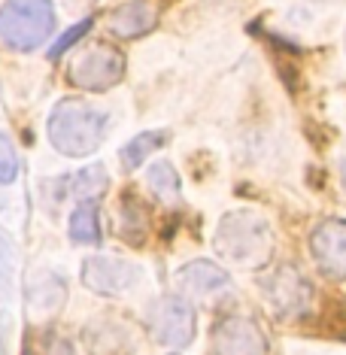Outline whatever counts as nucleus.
Instances as JSON below:
<instances>
[{
  "label": "nucleus",
  "mask_w": 346,
  "mask_h": 355,
  "mask_svg": "<svg viewBox=\"0 0 346 355\" xmlns=\"http://www.w3.org/2000/svg\"><path fill=\"white\" fill-rule=\"evenodd\" d=\"M49 143L61 155L67 158H83L98 152V146L107 137V116L85 103L83 98H64L52 110L49 122H46Z\"/></svg>",
  "instance_id": "1"
},
{
  "label": "nucleus",
  "mask_w": 346,
  "mask_h": 355,
  "mask_svg": "<svg viewBox=\"0 0 346 355\" xmlns=\"http://www.w3.org/2000/svg\"><path fill=\"white\" fill-rule=\"evenodd\" d=\"M55 31V10L49 0H3L0 6V40L12 52H34Z\"/></svg>",
  "instance_id": "2"
},
{
  "label": "nucleus",
  "mask_w": 346,
  "mask_h": 355,
  "mask_svg": "<svg viewBox=\"0 0 346 355\" xmlns=\"http://www.w3.org/2000/svg\"><path fill=\"white\" fill-rule=\"evenodd\" d=\"M216 249L237 264H259L270 252V228L261 216L240 209L228 213L216 231Z\"/></svg>",
  "instance_id": "3"
},
{
  "label": "nucleus",
  "mask_w": 346,
  "mask_h": 355,
  "mask_svg": "<svg viewBox=\"0 0 346 355\" xmlns=\"http://www.w3.org/2000/svg\"><path fill=\"white\" fill-rule=\"evenodd\" d=\"M261 295L270 313L283 322H297L313 310V286L292 264H279L273 273L261 279Z\"/></svg>",
  "instance_id": "4"
},
{
  "label": "nucleus",
  "mask_w": 346,
  "mask_h": 355,
  "mask_svg": "<svg viewBox=\"0 0 346 355\" xmlns=\"http://www.w3.org/2000/svg\"><path fill=\"white\" fill-rule=\"evenodd\" d=\"M125 76V55L110 43H94L83 49L67 67V79L85 92H107Z\"/></svg>",
  "instance_id": "5"
},
{
  "label": "nucleus",
  "mask_w": 346,
  "mask_h": 355,
  "mask_svg": "<svg viewBox=\"0 0 346 355\" xmlns=\"http://www.w3.org/2000/svg\"><path fill=\"white\" fill-rule=\"evenodd\" d=\"M149 331L161 346L186 349L195 340V306L182 295H164L149 306L146 313Z\"/></svg>",
  "instance_id": "6"
},
{
  "label": "nucleus",
  "mask_w": 346,
  "mask_h": 355,
  "mask_svg": "<svg viewBox=\"0 0 346 355\" xmlns=\"http://www.w3.org/2000/svg\"><path fill=\"white\" fill-rule=\"evenodd\" d=\"M140 268L131 264L128 258H116V255H92L83 261V282L85 288L98 295H122L137 282Z\"/></svg>",
  "instance_id": "7"
},
{
  "label": "nucleus",
  "mask_w": 346,
  "mask_h": 355,
  "mask_svg": "<svg viewBox=\"0 0 346 355\" xmlns=\"http://www.w3.org/2000/svg\"><path fill=\"white\" fill-rule=\"evenodd\" d=\"M310 252L328 279H346V222L325 219L310 234Z\"/></svg>",
  "instance_id": "8"
},
{
  "label": "nucleus",
  "mask_w": 346,
  "mask_h": 355,
  "mask_svg": "<svg viewBox=\"0 0 346 355\" xmlns=\"http://www.w3.org/2000/svg\"><path fill=\"white\" fill-rule=\"evenodd\" d=\"M213 355H268V337L246 316H228L213 328Z\"/></svg>",
  "instance_id": "9"
},
{
  "label": "nucleus",
  "mask_w": 346,
  "mask_h": 355,
  "mask_svg": "<svg viewBox=\"0 0 346 355\" xmlns=\"http://www.w3.org/2000/svg\"><path fill=\"white\" fill-rule=\"evenodd\" d=\"M228 286V273L213 261H189L176 270V288L182 297H210Z\"/></svg>",
  "instance_id": "10"
},
{
  "label": "nucleus",
  "mask_w": 346,
  "mask_h": 355,
  "mask_svg": "<svg viewBox=\"0 0 346 355\" xmlns=\"http://www.w3.org/2000/svg\"><path fill=\"white\" fill-rule=\"evenodd\" d=\"M110 34L122 37V40H137L143 34H149L158 25V10L152 0H131V3L119 6L110 15Z\"/></svg>",
  "instance_id": "11"
},
{
  "label": "nucleus",
  "mask_w": 346,
  "mask_h": 355,
  "mask_svg": "<svg viewBox=\"0 0 346 355\" xmlns=\"http://www.w3.org/2000/svg\"><path fill=\"white\" fill-rule=\"evenodd\" d=\"M70 240L83 246H98L101 243V209L98 200H83L73 213H70Z\"/></svg>",
  "instance_id": "12"
},
{
  "label": "nucleus",
  "mask_w": 346,
  "mask_h": 355,
  "mask_svg": "<svg viewBox=\"0 0 346 355\" xmlns=\"http://www.w3.org/2000/svg\"><path fill=\"white\" fill-rule=\"evenodd\" d=\"M125 331L122 325L116 322H107V319H98L85 328V343H88V352L92 355H119L128 349L125 343Z\"/></svg>",
  "instance_id": "13"
},
{
  "label": "nucleus",
  "mask_w": 346,
  "mask_h": 355,
  "mask_svg": "<svg viewBox=\"0 0 346 355\" xmlns=\"http://www.w3.org/2000/svg\"><path fill=\"white\" fill-rule=\"evenodd\" d=\"M64 180H67L64 182V191L79 198V204H83V200H94L98 195H103L107 185H110V176L101 164H92V167H85V171H79L73 176H64Z\"/></svg>",
  "instance_id": "14"
},
{
  "label": "nucleus",
  "mask_w": 346,
  "mask_h": 355,
  "mask_svg": "<svg viewBox=\"0 0 346 355\" xmlns=\"http://www.w3.org/2000/svg\"><path fill=\"white\" fill-rule=\"evenodd\" d=\"M164 143H167V131H143V134L131 137V140L122 146V152H119L122 167L125 171H137V167H140L155 149L164 146Z\"/></svg>",
  "instance_id": "15"
},
{
  "label": "nucleus",
  "mask_w": 346,
  "mask_h": 355,
  "mask_svg": "<svg viewBox=\"0 0 346 355\" xmlns=\"http://www.w3.org/2000/svg\"><path fill=\"white\" fill-rule=\"evenodd\" d=\"M146 182L161 204H176L180 200V173L167 161H155L146 171Z\"/></svg>",
  "instance_id": "16"
},
{
  "label": "nucleus",
  "mask_w": 346,
  "mask_h": 355,
  "mask_svg": "<svg viewBox=\"0 0 346 355\" xmlns=\"http://www.w3.org/2000/svg\"><path fill=\"white\" fill-rule=\"evenodd\" d=\"M146 228H149V219L146 213H143L140 200L134 198H125L122 204V219H119V231H122L125 240H131V243H143V237H146Z\"/></svg>",
  "instance_id": "17"
},
{
  "label": "nucleus",
  "mask_w": 346,
  "mask_h": 355,
  "mask_svg": "<svg viewBox=\"0 0 346 355\" xmlns=\"http://www.w3.org/2000/svg\"><path fill=\"white\" fill-rule=\"evenodd\" d=\"M12 286H15V255L12 246L0 237V304L10 301Z\"/></svg>",
  "instance_id": "18"
},
{
  "label": "nucleus",
  "mask_w": 346,
  "mask_h": 355,
  "mask_svg": "<svg viewBox=\"0 0 346 355\" xmlns=\"http://www.w3.org/2000/svg\"><path fill=\"white\" fill-rule=\"evenodd\" d=\"M15 180H19V152L10 137L0 134V185H10Z\"/></svg>",
  "instance_id": "19"
},
{
  "label": "nucleus",
  "mask_w": 346,
  "mask_h": 355,
  "mask_svg": "<svg viewBox=\"0 0 346 355\" xmlns=\"http://www.w3.org/2000/svg\"><path fill=\"white\" fill-rule=\"evenodd\" d=\"M92 25H94V21H92V19H85V21H79V25H73L70 31H64L61 40H55V46L49 49V58H52V61H55V58H61V55L67 52L70 46L79 43V40H83V37L88 34V31H92Z\"/></svg>",
  "instance_id": "20"
},
{
  "label": "nucleus",
  "mask_w": 346,
  "mask_h": 355,
  "mask_svg": "<svg viewBox=\"0 0 346 355\" xmlns=\"http://www.w3.org/2000/svg\"><path fill=\"white\" fill-rule=\"evenodd\" d=\"M37 355H73V343H70L67 337L49 331V334H43V346H40Z\"/></svg>",
  "instance_id": "21"
},
{
  "label": "nucleus",
  "mask_w": 346,
  "mask_h": 355,
  "mask_svg": "<svg viewBox=\"0 0 346 355\" xmlns=\"http://www.w3.org/2000/svg\"><path fill=\"white\" fill-rule=\"evenodd\" d=\"M340 176H343V189H346V161H340Z\"/></svg>",
  "instance_id": "22"
}]
</instances>
